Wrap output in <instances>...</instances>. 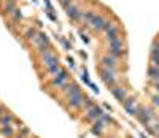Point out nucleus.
I'll use <instances>...</instances> for the list:
<instances>
[{"mask_svg":"<svg viewBox=\"0 0 159 138\" xmlns=\"http://www.w3.org/2000/svg\"><path fill=\"white\" fill-rule=\"evenodd\" d=\"M83 19H86L92 27H95V29H107L108 24H110L105 18L95 15V13H91V11H89V13H85V18H83Z\"/></svg>","mask_w":159,"mask_h":138,"instance_id":"f257e3e1","label":"nucleus"},{"mask_svg":"<svg viewBox=\"0 0 159 138\" xmlns=\"http://www.w3.org/2000/svg\"><path fill=\"white\" fill-rule=\"evenodd\" d=\"M68 103H70V106H73V108H81L83 103H85L81 91H77V92L68 94Z\"/></svg>","mask_w":159,"mask_h":138,"instance_id":"f03ea898","label":"nucleus"},{"mask_svg":"<svg viewBox=\"0 0 159 138\" xmlns=\"http://www.w3.org/2000/svg\"><path fill=\"white\" fill-rule=\"evenodd\" d=\"M110 52L115 54V56H121L124 52V43H123L121 38H116V40L110 41Z\"/></svg>","mask_w":159,"mask_h":138,"instance_id":"7ed1b4c3","label":"nucleus"},{"mask_svg":"<svg viewBox=\"0 0 159 138\" xmlns=\"http://www.w3.org/2000/svg\"><path fill=\"white\" fill-rule=\"evenodd\" d=\"M102 78L108 86H115V70L112 68H102Z\"/></svg>","mask_w":159,"mask_h":138,"instance_id":"20e7f679","label":"nucleus"},{"mask_svg":"<svg viewBox=\"0 0 159 138\" xmlns=\"http://www.w3.org/2000/svg\"><path fill=\"white\" fill-rule=\"evenodd\" d=\"M88 109V111H86V118L88 119H100L102 118V114H103V111H102V109L99 108V106H89V108H86Z\"/></svg>","mask_w":159,"mask_h":138,"instance_id":"39448f33","label":"nucleus"},{"mask_svg":"<svg viewBox=\"0 0 159 138\" xmlns=\"http://www.w3.org/2000/svg\"><path fill=\"white\" fill-rule=\"evenodd\" d=\"M41 54H43V60H45V64L48 65V68L59 65V60H57V57L54 56L53 52H50V51H45V52H41Z\"/></svg>","mask_w":159,"mask_h":138,"instance_id":"423d86ee","label":"nucleus"},{"mask_svg":"<svg viewBox=\"0 0 159 138\" xmlns=\"http://www.w3.org/2000/svg\"><path fill=\"white\" fill-rule=\"evenodd\" d=\"M67 15H68V18H72V19H75V21L85 18V13H81V11L77 8V6H73V5L67 6Z\"/></svg>","mask_w":159,"mask_h":138,"instance_id":"0eeeda50","label":"nucleus"},{"mask_svg":"<svg viewBox=\"0 0 159 138\" xmlns=\"http://www.w3.org/2000/svg\"><path fill=\"white\" fill-rule=\"evenodd\" d=\"M123 103H124V108H126V111H127L129 114H137V113H139V108L135 106L134 99H126Z\"/></svg>","mask_w":159,"mask_h":138,"instance_id":"6e6552de","label":"nucleus"},{"mask_svg":"<svg viewBox=\"0 0 159 138\" xmlns=\"http://www.w3.org/2000/svg\"><path fill=\"white\" fill-rule=\"evenodd\" d=\"M107 37H108V40L112 41V40H116V38H119L118 37V27L116 25H113V24H108V27H107Z\"/></svg>","mask_w":159,"mask_h":138,"instance_id":"1a4fd4ad","label":"nucleus"},{"mask_svg":"<svg viewBox=\"0 0 159 138\" xmlns=\"http://www.w3.org/2000/svg\"><path fill=\"white\" fill-rule=\"evenodd\" d=\"M112 92H113V95L116 97V100H119V102L126 100V91H124V89H121L118 86H113L112 87Z\"/></svg>","mask_w":159,"mask_h":138,"instance_id":"9d476101","label":"nucleus"},{"mask_svg":"<svg viewBox=\"0 0 159 138\" xmlns=\"http://www.w3.org/2000/svg\"><path fill=\"white\" fill-rule=\"evenodd\" d=\"M5 10L8 11L10 15H15V13L18 11V8H16V0H6Z\"/></svg>","mask_w":159,"mask_h":138,"instance_id":"9b49d317","label":"nucleus"},{"mask_svg":"<svg viewBox=\"0 0 159 138\" xmlns=\"http://www.w3.org/2000/svg\"><path fill=\"white\" fill-rule=\"evenodd\" d=\"M102 64L105 65L107 68H112V70H115V67H116V59H113V57H103V59H102Z\"/></svg>","mask_w":159,"mask_h":138,"instance_id":"f8f14e48","label":"nucleus"},{"mask_svg":"<svg viewBox=\"0 0 159 138\" xmlns=\"http://www.w3.org/2000/svg\"><path fill=\"white\" fill-rule=\"evenodd\" d=\"M151 57H153V62H154V65L159 67V49L154 46L153 48V51H151Z\"/></svg>","mask_w":159,"mask_h":138,"instance_id":"ddd939ff","label":"nucleus"},{"mask_svg":"<svg viewBox=\"0 0 159 138\" xmlns=\"http://www.w3.org/2000/svg\"><path fill=\"white\" fill-rule=\"evenodd\" d=\"M11 122H13V116H10V114H5L0 118V124H2V126H10Z\"/></svg>","mask_w":159,"mask_h":138,"instance_id":"4468645a","label":"nucleus"},{"mask_svg":"<svg viewBox=\"0 0 159 138\" xmlns=\"http://www.w3.org/2000/svg\"><path fill=\"white\" fill-rule=\"evenodd\" d=\"M150 76L154 79H159V67H156V65L150 67Z\"/></svg>","mask_w":159,"mask_h":138,"instance_id":"2eb2a0df","label":"nucleus"},{"mask_svg":"<svg viewBox=\"0 0 159 138\" xmlns=\"http://www.w3.org/2000/svg\"><path fill=\"white\" fill-rule=\"evenodd\" d=\"M53 86H59V87H64L65 86V79H62L60 76H56L53 79Z\"/></svg>","mask_w":159,"mask_h":138,"instance_id":"dca6fc26","label":"nucleus"},{"mask_svg":"<svg viewBox=\"0 0 159 138\" xmlns=\"http://www.w3.org/2000/svg\"><path fill=\"white\" fill-rule=\"evenodd\" d=\"M62 72H64V70H62V68H60L59 65L51 67V68H50V73H51V75H56V76H59V75H60Z\"/></svg>","mask_w":159,"mask_h":138,"instance_id":"f3484780","label":"nucleus"},{"mask_svg":"<svg viewBox=\"0 0 159 138\" xmlns=\"http://www.w3.org/2000/svg\"><path fill=\"white\" fill-rule=\"evenodd\" d=\"M2 133L6 135V136H11L13 135V129L10 126H5V127H2Z\"/></svg>","mask_w":159,"mask_h":138,"instance_id":"a211bd4d","label":"nucleus"},{"mask_svg":"<svg viewBox=\"0 0 159 138\" xmlns=\"http://www.w3.org/2000/svg\"><path fill=\"white\" fill-rule=\"evenodd\" d=\"M60 3L67 8V6H70V5H72V0H60Z\"/></svg>","mask_w":159,"mask_h":138,"instance_id":"6ab92c4d","label":"nucleus"},{"mask_svg":"<svg viewBox=\"0 0 159 138\" xmlns=\"http://www.w3.org/2000/svg\"><path fill=\"white\" fill-rule=\"evenodd\" d=\"M13 16H15V19H16V21H18V19H21V13H19V10H18V11H16Z\"/></svg>","mask_w":159,"mask_h":138,"instance_id":"aec40b11","label":"nucleus"},{"mask_svg":"<svg viewBox=\"0 0 159 138\" xmlns=\"http://www.w3.org/2000/svg\"><path fill=\"white\" fill-rule=\"evenodd\" d=\"M153 102H154V105H157V106H159V95H156V97L153 99Z\"/></svg>","mask_w":159,"mask_h":138,"instance_id":"412c9836","label":"nucleus"},{"mask_svg":"<svg viewBox=\"0 0 159 138\" xmlns=\"http://www.w3.org/2000/svg\"><path fill=\"white\" fill-rule=\"evenodd\" d=\"M2 113H3V108H0V118H2Z\"/></svg>","mask_w":159,"mask_h":138,"instance_id":"4be33fe9","label":"nucleus"},{"mask_svg":"<svg viewBox=\"0 0 159 138\" xmlns=\"http://www.w3.org/2000/svg\"><path fill=\"white\" fill-rule=\"evenodd\" d=\"M156 48H157V49H159V45H156Z\"/></svg>","mask_w":159,"mask_h":138,"instance_id":"5701e85b","label":"nucleus"}]
</instances>
